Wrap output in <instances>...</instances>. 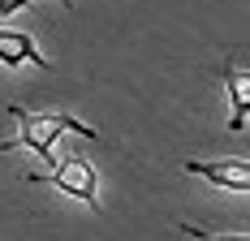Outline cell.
Here are the masks:
<instances>
[{
  "mask_svg": "<svg viewBox=\"0 0 250 241\" xmlns=\"http://www.w3.org/2000/svg\"><path fill=\"white\" fill-rule=\"evenodd\" d=\"M9 117L18 120V134L0 142V155H4V151H35L43 164H52V146H56L61 134H86V138H100L95 125L69 117V112H26V108H18V103H9Z\"/></svg>",
  "mask_w": 250,
  "mask_h": 241,
  "instance_id": "6da1fadb",
  "label": "cell"
},
{
  "mask_svg": "<svg viewBox=\"0 0 250 241\" xmlns=\"http://www.w3.org/2000/svg\"><path fill=\"white\" fill-rule=\"evenodd\" d=\"M48 168H52L48 172L52 185L61 194H69L74 202H86V207H100V177L91 168V160H82V155H61Z\"/></svg>",
  "mask_w": 250,
  "mask_h": 241,
  "instance_id": "7a4b0ae2",
  "label": "cell"
},
{
  "mask_svg": "<svg viewBox=\"0 0 250 241\" xmlns=\"http://www.w3.org/2000/svg\"><path fill=\"white\" fill-rule=\"evenodd\" d=\"M181 168L190 172V177L211 181L216 190H225V194H250V164H246V155H225V160H186Z\"/></svg>",
  "mask_w": 250,
  "mask_h": 241,
  "instance_id": "3957f363",
  "label": "cell"
},
{
  "mask_svg": "<svg viewBox=\"0 0 250 241\" xmlns=\"http://www.w3.org/2000/svg\"><path fill=\"white\" fill-rule=\"evenodd\" d=\"M0 65L18 69V65H35V69H52V60L39 52V43L26 30H4L0 26Z\"/></svg>",
  "mask_w": 250,
  "mask_h": 241,
  "instance_id": "277c9868",
  "label": "cell"
},
{
  "mask_svg": "<svg viewBox=\"0 0 250 241\" xmlns=\"http://www.w3.org/2000/svg\"><path fill=\"white\" fill-rule=\"evenodd\" d=\"M225 91H229V129L233 134H242L250 125V73L242 65H229L225 69Z\"/></svg>",
  "mask_w": 250,
  "mask_h": 241,
  "instance_id": "5b68a950",
  "label": "cell"
},
{
  "mask_svg": "<svg viewBox=\"0 0 250 241\" xmlns=\"http://www.w3.org/2000/svg\"><path fill=\"white\" fill-rule=\"evenodd\" d=\"M22 9H30V0H0V22L13 18V13H22Z\"/></svg>",
  "mask_w": 250,
  "mask_h": 241,
  "instance_id": "8992f818",
  "label": "cell"
}]
</instances>
